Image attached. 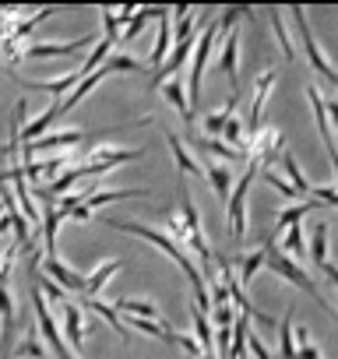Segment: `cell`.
I'll return each mask as SVG.
<instances>
[{"instance_id":"f1b7e54d","label":"cell","mask_w":338,"mask_h":359,"mask_svg":"<svg viewBox=\"0 0 338 359\" xmlns=\"http://www.w3.org/2000/svg\"><path fill=\"white\" fill-rule=\"evenodd\" d=\"M173 15H177V25H173V39H177V43H187V39H194V18H198V15H194L191 8H177Z\"/></svg>"},{"instance_id":"7c38bea8","label":"cell","mask_w":338,"mask_h":359,"mask_svg":"<svg viewBox=\"0 0 338 359\" xmlns=\"http://www.w3.org/2000/svg\"><path fill=\"white\" fill-rule=\"evenodd\" d=\"M306 99H310V109H313V120H317V130H320V137H324L327 155L338 151V148H334V134H331V120H327V109H324V95H320V88H317V85H306Z\"/></svg>"},{"instance_id":"e575fe53","label":"cell","mask_w":338,"mask_h":359,"mask_svg":"<svg viewBox=\"0 0 338 359\" xmlns=\"http://www.w3.org/2000/svg\"><path fill=\"white\" fill-rule=\"evenodd\" d=\"M36 285L43 289V296H46V303H64V306H67V292H64V289H60V285H57L53 278H46V275H39V278H36Z\"/></svg>"},{"instance_id":"7bdbcfd3","label":"cell","mask_w":338,"mask_h":359,"mask_svg":"<svg viewBox=\"0 0 338 359\" xmlns=\"http://www.w3.org/2000/svg\"><path fill=\"white\" fill-rule=\"evenodd\" d=\"M324 109H327V120H331V127H338V99H324Z\"/></svg>"},{"instance_id":"5bb4252c","label":"cell","mask_w":338,"mask_h":359,"mask_svg":"<svg viewBox=\"0 0 338 359\" xmlns=\"http://www.w3.org/2000/svg\"><path fill=\"white\" fill-rule=\"evenodd\" d=\"M205 176H208V184H212L215 198H219L222 205H229L236 184H233V172L226 169V162H212V165H205Z\"/></svg>"},{"instance_id":"74e56055","label":"cell","mask_w":338,"mask_h":359,"mask_svg":"<svg viewBox=\"0 0 338 359\" xmlns=\"http://www.w3.org/2000/svg\"><path fill=\"white\" fill-rule=\"evenodd\" d=\"M310 198L327 205V208H338V191L334 187H310Z\"/></svg>"},{"instance_id":"f6af8a7d","label":"cell","mask_w":338,"mask_h":359,"mask_svg":"<svg viewBox=\"0 0 338 359\" xmlns=\"http://www.w3.org/2000/svg\"><path fill=\"white\" fill-rule=\"evenodd\" d=\"M320 271H324V275H327V282H331V285L338 289V264H331V261H327V264H324Z\"/></svg>"},{"instance_id":"e0dca14e","label":"cell","mask_w":338,"mask_h":359,"mask_svg":"<svg viewBox=\"0 0 338 359\" xmlns=\"http://www.w3.org/2000/svg\"><path fill=\"white\" fill-rule=\"evenodd\" d=\"M85 334H88V327L81 320V306L78 303H67L64 306V338H71V352L85 345Z\"/></svg>"},{"instance_id":"4316f807","label":"cell","mask_w":338,"mask_h":359,"mask_svg":"<svg viewBox=\"0 0 338 359\" xmlns=\"http://www.w3.org/2000/svg\"><path fill=\"white\" fill-rule=\"evenodd\" d=\"M236 102H240V95H233V99H229V106H222V109H215V113H208V116H205V130H208V137H215V134H222V130H226V120L233 116Z\"/></svg>"},{"instance_id":"ffe728a7","label":"cell","mask_w":338,"mask_h":359,"mask_svg":"<svg viewBox=\"0 0 338 359\" xmlns=\"http://www.w3.org/2000/svg\"><path fill=\"white\" fill-rule=\"evenodd\" d=\"M116 310H123V313H130V317H144V320H162V310L151 303V299H134V296H123V299H116L113 303Z\"/></svg>"},{"instance_id":"d590c367","label":"cell","mask_w":338,"mask_h":359,"mask_svg":"<svg viewBox=\"0 0 338 359\" xmlns=\"http://www.w3.org/2000/svg\"><path fill=\"white\" fill-rule=\"evenodd\" d=\"M261 176H264V180H268V184H271V187H275V191H278V194H282V198H299V194H296V187H292V184H289V180H282V176H278V172H271V169H264V172H261Z\"/></svg>"},{"instance_id":"7402d4cb","label":"cell","mask_w":338,"mask_h":359,"mask_svg":"<svg viewBox=\"0 0 338 359\" xmlns=\"http://www.w3.org/2000/svg\"><path fill=\"white\" fill-rule=\"evenodd\" d=\"M148 194H151L148 187H141V191H134V187H130V191H95V194H88V198H85V205L95 212V208H102V205H109V201H123V198H148Z\"/></svg>"},{"instance_id":"44dd1931","label":"cell","mask_w":338,"mask_h":359,"mask_svg":"<svg viewBox=\"0 0 338 359\" xmlns=\"http://www.w3.org/2000/svg\"><path fill=\"white\" fill-rule=\"evenodd\" d=\"M116 271H120V261H106V264H99V268L88 275V289H85V296H81V299H99L102 285H106Z\"/></svg>"},{"instance_id":"83f0119b","label":"cell","mask_w":338,"mask_h":359,"mask_svg":"<svg viewBox=\"0 0 338 359\" xmlns=\"http://www.w3.org/2000/svg\"><path fill=\"white\" fill-rule=\"evenodd\" d=\"M282 165H285V176H289V184L296 187V194H299V198L310 194V184L303 180V169H299V162L292 158V151H282Z\"/></svg>"},{"instance_id":"ee69618b","label":"cell","mask_w":338,"mask_h":359,"mask_svg":"<svg viewBox=\"0 0 338 359\" xmlns=\"http://www.w3.org/2000/svg\"><path fill=\"white\" fill-rule=\"evenodd\" d=\"M71 219H74V222H88V219H92V208H88V205H78V208L71 212Z\"/></svg>"},{"instance_id":"277c9868","label":"cell","mask_w":338,"mask_h":359,"mask_svg":"<svg viewBox=\"0 0 338 359\" xmlns=\"http://www.w3.org/2000/svg\"><path fill=\"white\" fill-rule=\"evenodd\" d=\"M289 18L296 22V32H299V43H303L306 57H310V67H313L320 78H327L331 85H338V71L327 64L324 50L317 46V39H313V32H310V25H306V11H303V8H289Z\"/></svg>"},{"instance_id":"f546056e","label":"cell","mask_w":338,"mask_h":359,"mask_svg":"<svg viewBox=\"0 0 338 359\" xmlns=\"http://www.w3.org/2000/svg\"><path fill=\"white\" fill-rule=\"evenodd\" d=\"M292 310H296V306H289V313L282 317V327H278V345H282V359H299V355H296V338H292Z\"/></svg>"},{"instance_id":"3957f363","label":"cell","mask_w":338,"mask_h":359,"mask_svg":"<svg viewBox=\"0 0 338 359\" xmlns=\"http://www.w3.org/2000/svg\"><path fill=\"white\" fill-rule=\"evenodd\" d=\"M257 172H261V165L250 158L247 172L236 180L233 198H229V205H226V215H229V226H233V240H243V236H247V194H250V184H254Z\"/></svg>"},{"instance_id":"484cf974","label":"cell","mask_w":338,"mask_h":359,"mask_svg":"<svg viewBox=\"0 0 338 359\" xmlns=\"http://www.w3.org/2000/svg\"><path fill=\"white\" fill-rule=\"evenodd\" d=\"M261 268H268V247H264V250H254V254L243 257V268H240V278H236V282H240V285H250L254 275H257Z\"/></svg>"},{"instance_id":"f35d334b","label":"cell","mask_w":338,"mask_h":359,"mask_svg":"<svg viewBox=\"0 0 338 359\" xmlns=\"http://www.w3.org/2000/svg\"><path fill=\"white\" fill-rule=\"evenodd\" d=\"M247 15H250V11H247V8H229V11H226V15H222V18H219V32H226V29H229V32H233V25H236V22H240V18H247Z\"/></svg>"},{"instance_id":"836d02e7","label":"cell","mask_w":338,"mask_h":359,"mask_svg":"<svg viewBox=\"0 0 338 359\" xmlns=\"http://www.w3.org/2000/svg\"><path fill=\"white\" fill-rule=\"evenodd\" d=\"M102 67H106L109 74H113V71H141V60H137V57H130V53H113Z\"/></svg>"},{"instance_id":"bcb514c9","label":"cell","mask_w":338,"mask_h":359,"mask_svg":"<svg viewBox=\"0 0 338 359\" xmlns=\"http://www.w3.org/2000/svg\"><path fill=\"white\" fill-rule=\"evenodd\" d=\"M11 226H8V212H4V205H0V233H8Z\"/></svg>"},{"instance_id":"ac0fdd59","label":"cell","mask_w":338,"mask_h":359,"mask_svg":"<svg viewBox=\"0 0 338 359\" xmlns=\"http://www.w3.org/2000/svg\"><path fill=\"white\" fill-rule=\"evenodd\" d=\"M162 137H165V144H169V151H173V158H177V169L180 172H201V165H198V158L187 151V144L169 130V127H162Z\"/></svg>"},{"instance_id":"8992f818","label":"cell","mask_w":338,"mask_h":359,"mask_svg":"<svg viewBox=\"0 0 338 359\" xmlns=\"http://www.w3.org/2000/svg\"><path fill=\"white\" fill-rule=\"evenodd\" d=\"M250 158L264 169V165H271V162H278L282 158V151H285V134L278 130V127H268V130H261L254 141H250Z\"/></svg>"},{"instance_id":"6da1fadb","label":"cell","mask_w":338,"mask_h":359,"mask_svg":"<svg viewBox=\"0 0 338 359\" xmlns=\"http://www.w3.org/2000/svg\"><path fill=\"white\" fill-rule=\"evenodd\" d=\"M268 268H271V271H275L282 282H292L296 289H303V292H306V296H310V299L320 306V310H327V317H331V320H338V310H331V303H327V299L317 292L313 278H310V275L299 268V261H292L289 254H282L275 243H268Z\"/></svg>"},{"instance_id":"d6a6232c","label":"cell","mask_w":338,"mask_h":359,"mask_svg":"<svg viewBox=\"0 0 338 359\" xmlns=\"http://www.w3.org/2000/svg\"><path fill=\"white\" fill-rule=\"evenodd\" d=\"M18 359H46V345L36 338V331H32V327H29L25 341L18 345Z\"/></svg>"},{"instance_id":"603a6c76","label":"cell","mask_w":338,"mask_h":359,"mask_svg":"<svg viewBox=\"0 0 338 359\" xmlns=\"http://www.w3.org/2000/svg\"><path fill=\"white\" fill-rule=\"evenodd\" d=\"M81 310H95L102 320H109V324H113V331H116L123 341H130V331L120 324V313H116V306H109V303H102V299H85V303H81Z\"/></svg>"},{"instance_id":"ba28073f","label":"cell","mask_w":338,"mask_h":359,"mask_svg":"<svg viewBox=\"0 0 338 359\" xmlns=\"http://www.w3.org/2000/svg\"><path fill=\"white\" fill-rule=\"evenodd\" d=\"M219 67H222V74L229 78V85H233V95H240V32H236V29H233V32L226 36V43H222Z\"/></svg>"},{"instance_id":"d4e9b609","label":"cell","mask_w":338,"mask_h":359,"mask_svg":"<svg viewBox=\"0 0 338 359\" xmlns=\"http://www.w3.org/2000/svg\"><path fill=\"white\" fill-rule=\"evenodd\" d=\"M268 22H271V29H275V39L282 43L285 60H296V46H292V39H289V29L282 25V11H278V8H268Z\"/></svg>"},{"instance_id":"d6986e66","label":"cell","mask_w":338,"mask_h":359,"mask_svg":"<svg viewBox=\"0 0 338 359\" xmlns=\"http://www.w3.org/2000/svg\"><path fill=\"white\" fill-rule=\"evenodd\" d=\"M313 208H320V201H299V205H292V208H278L275 212V229L282 233V229H292V226H299Z\"/></svg>"},{"instance_id":"5b68a950","label":"cell","mask_w":338,"mask_h":359,"mask_svg":"<svg viewBox=\"0 0 338 359\" xmlns=\"http://www.w3.org/2000/svg\"><path fill=\"white\" fill-rule=\"evenodd\" d=\"M144 155V148H95L85 155L81 162V172L85 176H99L106 169H116V165H127V162H137Z\"/></svg>"},{"instance_id":"ab89813d","label":"cell","mask_w":338,"mask_h":359,"mask_svg":"<svg viewBox=\"0 0 338 359\" xmlns=\"http://www.w3.org/2000/svg\"><path fill=\"white\" fill-rule=\"evenodd\" d=\"M46 348H50V352H53L57 359H78V355L71 352V345L64 341V334H57V338H50V341H46Z\"/></svg>"},{"instance_id":"52a82bcc","label":"cell","mask_w":338,"mask_h":359,"mask_svg":"<svg viewBox=\"0 0 338 359\" xmlns=\"http://www.w3.org/2000/svg\"><path fill=\"white\" fill-rule=\"evenodd\" d=\"M43 275L53 278L64 292H78V296H85V289H88V275H78V271L67 268L60 257H46V261H43Z\"/></svg>"},{"instance_id":"9c48e42d","label":"cell","mask_w":338,"mask_h":359,"mask_svg":"<svg viewBox=\"0 0 338 359\" xmlns=\"http://www.w3.org/2000/svg\"><path fill=\"white\" fill-rule=\"evenodd\" d=\"M257 95H254V106H250V120H247V130H250V141L261 134V109H264V102H268V95H271V85H275V67H268L257 81ZM250 141H247V148H250Z\"/></svg>"},{"instance_id":"60d3db41","label":"cell","mask_w":338,"mask_h":359,"mask_svg":"<svg viewBox=\"0 0 338 359\" xmlns=\"http://www.w3.org/2000/svg\"><path fill=\"white\" fill-rule=\"evenodd\" d=\"M247 348L254 352V359H271V352H268V345H264V341H261V334H254V331L247 334Z\"/></svg>"},{"instance_id":"8fae6325","label":"cell","mask_w":338,"mask_h":359,"mask_svg":"<svg viewBox=\"0 0 338 359\" xmlns=\"http://www.w3.org/2000/svg\"><path fill=\"white\" fill-rule=\"evenodd\" d=\"M85 46H92V39H74V43H36V46H25V57L29 60H46V57H71V53H81Z\"/></svg>"},{"instance_id":"4dcf8cb0","label":"cell","mask_w":338,"mask_h":359,"mask_svg":"<svg viewBox=\"0 0 338 359\" xmlns=\"http://www.w3.org/2000/svg\"><path fill=\"white\" fill-rule=\"evenodd\" d=\"M282 254H289L292 261L306 254V247H303V226H292V229H285V236H282Z\"/></svg>"},{"instance_id":"2e32d148","label":"cell","mask_w":338,"mask_h":359,"mask_svg":"<svg viewBox=\"0 0 338 359\" xmlns=\"http://www.w3.org/2000/svg\"><path fill=\"white\" fill-rule=\"evenodd\" d=\"M22 169H25V180H39V176H60V169H71V155L64 151V155H50V158H43V162H22Z\"/></svg>"},{"instance_id":"7a4b0ae2","label":"cell","mask_w":338,"mask_h":359,"mask_svg":"<svg viewBox=\"0 0 338 359\" xmlns=\"http://www.w3.org/2000/svg\"><path fill=\"white\" fill-rule=\"evenodd\" d=\"M215 39H219V22L208 18V25L201 29L198 50H194V57H191V74H187V99H191V109L201 106V78H205V64H208V57L215 53Z\"/></svg>"},{"instance_id":"30bf717a","label":"cell","mask_w":338,"mask_h":359,"mask_svg":"<svg viewBox=\"0 0 338 359\" xmlns=\"http://www.w3.org/2000/svg\"><path fill=\"white\" fill-rule=\"evenodd\" d=\"M162 95H165L169 106L184 116L187 127H194V109H191V99H187V78H180V74L169 78V85H162Z\"/></svg>"},{"instance_id":"4fadbf2b","label":"cell","mask_w":338,"mask_h":359,"mask_svg":"<svg viewBox=\"0 0 338 359\" xmlns=\"http://www.w3.org/2000/svg\"><path fill=\"white\" fill-rule=\"evenodd\" d=\"M64 219H71L64 208H53V205L43 208V226H39V233H43V254H46V257H57V229H60Z\"/></svg>"},{"instance_id":"b9f144b4","label":"cell","mask_w":338,"mask_h":359,"mask_svg":"<svg viewBox=\"0 0 338 359\" xmlns=\"http://www.w3.org/2000/svg\"><path fill=\"white\" fill-rule=\"evenodd\" d=\"M296 355H299V359H320V352H317V345H310V341H303V345H296Z\"/></svg>"},{"instance_id":"8d00e7d4","label":"cell","mask_w":338,"mask_h":359,"mask_svg":"<svg viewBox=\"0 0 338 359\" xmlns=\"http://www.w3.org/2000/svg\"><path fill=\"white\" fill-rule=\"evenodd\" d=\"M99 15H102V29H106V39H109V43H116V39H120V36H123V32H120V29H123V25H120V22H116V15H113V11H109V8H102V11H99Z\"/></svg>"},{"instance_id":"7dc6e473","label":"cell","mask_w":338,"mask_h":359,"mask_svg":"<svg viewBox=\"0 0 338 359\" xmlns=\"http://www.w3.org/2000/svg\"><path fill=\"white\" fill-rule=\"evenodd\" d=\"M4 155L11 158V148H8V144H0V158H4Z\"/></svg>"},{"instance_id":"1f68e13d","label":"cell","mask_w":338,"mask_h":359,"mask_svg":"<svg viewBox=\"0 0 338 359\" xmlns=\"http://www.w3.org/2000/svg\"><path fill=\"white\" fill-rule=\"evenodd\" d=\"M310 257H313L317 268L327 264V222H317V226H313V254H310Z\"/></svg>"},{"instance_id":"cb8c5ba5","label":"cell","mask_w":338,"mask_h":359,"mask_svg":"<svg viewBox=\"0 0 338 359\" xmlns=\"http://www.w3.org/2000/svg\"><path fill=\"white\" fill-rule=\"evenodd\" d=\"M169 29H173V25H169V15L158 22V36H155V46H151V57H148V64L158 71L162 64H165V50H169V43H173V36H169Z\"/></svg>"},{"instance_id":"9a60e30c","label":"cell","mask_w":338,"mask_h":359,"mask_svg":"<svg viewBox=\"0 0 338 359\" xmlns=\"http://www.w3.org/2000/svg\"><path fill=\"white\" fill-rule=\"evenodd\" d=\"M194 141V148H201V151H208V155H215V158H222V162H250V151H240V148H233V144H226V141H219V137H191Z\"/></svg>"}]
</instances>
